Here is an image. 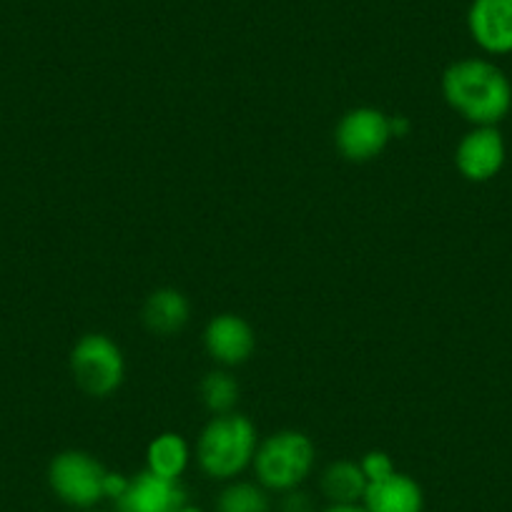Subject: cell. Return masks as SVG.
Listing matches in <instances>:
<instances>
[{
    "mask_svg": "<svg viewBox=\"0 0 512 512\" xmlns=\"http://www.w3.org/2000/svg\"><path fill=\"white\" fill-rule=\"evenodd\" d=\"M390 131L392 139H405L412 131V121L407 116H390Z\"/></svg>",
    "mask_w": 512,
    "mask_h": 512,
    "instance_id": "obj_20",
    "label": "cell"
},
{
    "mask_svg": "<svg viewBox=\"0 0 512 512\" xmlns=\"http://www.w3.org/2000/svg\"><path fill=\"white\" fill-rule=\"evenodd\" d=\"M467 28L472 41L490 56L512 53V0H472Z\"/></svg>",
    "mask_w": 512,
    "mask_h": 512,
    "instance_id": "obj_10",
    "label": "cell"
},
{
    "mask_svg": "<svg viewBox=\"0 0 512 512\" xmlns=\"http://www.w3.org/2000/svg\"><path fill=\"white\" fill-rule=\"evenodd\" d=\"M319 512H367V510H364L362 502H359V505H327Z\"/></svg>",
    "mask_w": 512,
    "mask_h": 512,
    "instance_id": "obj_21",
    "label": "cell"
},
{
    "mask_svg": "<svg viewBox=\"0 0 512 512\" xmlns=\"http://www.w3.org/2000/svg\"><path fill=\"white\" fill-rule=\"evenodd\" d=\"M317 462V447L312 437L299 430H279L259 442L251 467L256 482L269 492L297 490L304 485Z\"/></svg>",
    "mask_w": 512,
    "mask_h": 512,
    "instance_id": "obj_3",
    "label": "cell"
},
{
    "mask_svg": "<svg viewBox=\"0 0 512 512\" xmlns=\"http://www.w3.org/2000/svg\"><path fill=\"white\" fill-rule=\"evenodd\" d=\"M359 467H362L364 477H367V482H377V480H384V477H390L392 472H397L395 467V460H392L390 455L384 450H369L367 455L359 460Z\"/></svg>",
    "mask_w": 512,
    "mask_h": 512,
    "instance_id": "obj_17",
    "label": "cell"
},
{
    "mask_svg": "<svg viewBox=\"0 0 512 512\" xmlns=\"http://www.w3.org/2000/svg\"><path fill=\"white\" fill-rule=\"evenodd\" d=\"M279 512H317V510H314L312 497H309L302 487H297V490L284 492L282 502H279Z\"/></svg>",
    "mask_w": 512,
    "mask_h": 512,
    "instance_id": "obj_18",
    "label": "cell"
},
{
    "mask_svg": "<svg viewBox=\"0 0 512 512\" xmlns=\"http://www.w3.org/2000/svg\"><path fill=\"white\" fill-rule=\"evenodd\" d=\"M367 477H364L362 467L354 460H337L332 465L324 467L322 480V495L327 497L329 505H359L367 492Z\"/></svg>",
    "mask_w": 512,
    "mask_h": 512,
    "instance_id": "obj_13",
    "label": "cell"
},
{
    "mask_svg": "<svg viewBox=\"0 0 512 512\" xmlns=\"http://www.w3.org/2000/svg\"><path fill=\"white\" fill-rule=\"evenodd\" d=\"M259 447L254 422L246 415L231 412V415L211 417L209 425L201 430L196 442V462L201 472L211 480L231 482L251 467Z\"/></svg>",
    "mask_w": 512,
    "mask_h": 512,
    "instance_id": "obj_2",
    "label": "cell"
},
{
    "mask_svg": "<svg viewBox=\"0 0 512 512\" xmlns=\"http://www.w3.org/2000/svg\"><path fill=\"white\" fill-rule=\"evenodd\" d=\"M507 146L497 126H472L455 149V166L467 181L485 184L502 171Z\"/></svg>",
    "mask_w": 512,
    "mask_h": 512,
    "instance_id": "obj_7",
    "label": "cell"
},
{
    "mask_svg": "<svg viewBox=\"0 0 512 512\" xmlns=\"http://www.w3.org/2000/svg\"><path fill=\"white\" fill-rule=\"evenodd\" d=\"M442 96L472 126H497L512 108V83L497 63L465 58L442 73Z\"/></svg>",
    "mask_w": 512,
    "mask_h": 512,
    "instance_id": "obj_1",
    "label": "cell"
},
{
    "mask_svg": "<svg viewBox=\"0 0 512 512\" xmlns=\"http://www.w3.org/2000/svg\"><path fill=\"white\" fill-rule=\"evenodd\" d=\"M71 374L88 397L113 395L126 379V357L123 349L108 334H83L71 349Z\"/></svg>",
    "mask_w": 512,
    "mask_h": 512,
    "instance_id": "obj_4",
    "label": "cell"
},
{
    "mask_svg": "<svg viewBox=\"0 0 512 512\" xmlns=\"http://www.w3.org/2000/svg\"><path fill=\"white\" fill-rule=\"evenodd\" d=\"M128 480H131V477H126V475H123V472L108 470L106 472V480H103V497H106V500L116 502L118 497H121L123 492H126Z\"/></svg>",
    "mask_w": 512,
    "mask_h": 512,
    "instance_id": "obj_19",
    "label": "cell"
},
{
    "mask_svg": "<svg viewBox=\"0 0 512 512\" xmlns=\"http://www.w3.org/2000/svg\"><path fill=\"white\" fill-rule=\"evenodd\" d=\"M392 141L390 116L382 108L359 106L344 113L334 128V144L339 154L352 164L379 159Z\"/></svg>",
    "mask_w": 512,
    "mask_h": 512,
    "instance_id": "obj_6",
    "label": "cell"
},
{
    "mask_svg": "<svg viewBox=\"0 0 512 512\" xmlns=\"http://www.w3.org/2000/svg\"><path fill=\"white\" fill-rule=\"evenodd\" d=\"M204 349L221 367H241L256 349V332L239 314H216L204 327Z\"/></svg>",
    "mask_w": 512,
    "mask_h": 512,
    "instance_id": "obj_8",
    "label": "cell"
},
{
    "mask_svg": "<svg viewBox=\"0 0 512 512\" xmlns=\"http://www.w3.org/2000/svg\"><path fill=\"white\" fill-rule=\"evenodd\" d=\"M176 512H206V510H201V507H196V505H189V502H186L184 507H179V510Z\"/></svg>",
    "mask_w": 512,
    "mask_h": 512,
    "instance_id": "obj_22",
    "label": "cell"
},
{
    "mask_svg": "<svg viewBox=\"0 0 512 512\" xmlns=\"http://www.w3.org/2000/svg\"><path fill=\"white\" fill-rule=\"evenodd\" d=\"M189 502L181 480L141 470L128 480L126 492L116 500V512H176Z\"/></svg>",
    "mask_w": 512,
    "mask_h": 512,
    "instance_id": "obj_9",
    "label": "cell"
},
{
    "mask_svg": "<svg viewBox=\"0 0 512 512\" xmlns=\"http://www.w3.org/2000/svg\"><path fill=\"white\" fill-rule=\"evenodd\" d=\"M191 462V447L179 432H161L146 447V470L154 475L181 480Z\"/></svg>",
    "mask_w": 512,
    "mask_h": 512,
    "instance_id": "obj_14",
    "label": "cell"
},
{
    "mask_svg": "<svg viewBox=\"0 0 512 512\" xmlns=\"http://www.w3.org/2000/svg\"><path fill=\"white\" fill-rule=\"evenodd\" d=\"M239 382L226 369H214L199 384V395L206 410L214 417L231 415L239 405Z\"/></svg>",
    "mask_w": 512,
    "mask_h": 512,
    "instance_id": "obj_16",
    "label": "cell"
},
{
    "mask_svg": "<svg viewBox=\"0 0 512 512\" xmlns=\"http://www.w3.org/2000/svg\"><path fill=\"white\" fill-rule=\"evenodd\" d=\"M86 512H103V510H86Z\"/></svg>",
    "mask_w": 512,
    "mask_h": 512,
    "instance_id": "obj_23",
    "label": "cell"
},
{
    "mask_svg": "<svg viewBox=\"0 0 512 512\" xmlns=\"http://www.w3.org/2000/svg\"><path fill=\"white\" fill-rule=\"evenodd\" d=\"M216 512H272L269 490L259 482L231 480L216 497Z\"/></svg>",
    "mask_w": 512,
    "mask_h": 512,
    "instance_id": "obj_15",
    "label": "cell"
},
{
    "mask_svg": "<svg viewBox=\"0 0 512 512\" xmlns=\"http://www.w3.org/2000/svg\"><path fill=\"white\" fill-rule=\"evenodd\" d=\"M191 304L184 292L174 287L156 289L146 297L141 309V322L156 337H174L189 324Z\"/></svg>",
    "mask_w": 512,
    "mask_h": 512,
    "instance_id": "obj_12",
    "label": "cell"
},
{
    "mask_svg": "<svg viewBox=\"0 0 512 512\" xmlns=\"http://www.w3.org/2000/svg\"><path fill=\"white\" fill-rule=\"evenodd\" d=\"M367 512H422L425 510V492L415 477L405 472H392L384 480L369 482L362 497Z\"/></svg>",
    "mask_w": 512,
    "mask_h": 512,
    "instance_id": "obj_11",
    "label": "cell"
},
{
    "mask_svg": "<svg viewBox=\"0 0 512 512\" xmlns=\"http://www.w3.org/2000/svg\"><path fill=\"white\" fill-rule=\"evenodd\" d=\"M106 467L83 450H63L48 465V485L53 495L76 510H93L103 497Z\"/></svg>",
    "mask_w": 512,
    "mask_h": 512,
    "instance_id": "obj_5",
    "label": "cell"
}]
</instances>
